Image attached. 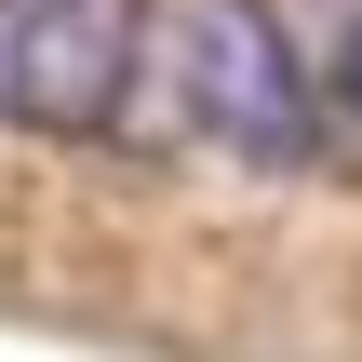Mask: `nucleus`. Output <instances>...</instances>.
Instances as JSON below:
<instances>
[{
	"mask_svg": "<svg viewBox=\"0 0 362 362\" xmlns=\"http://www.w3.org/2000/svg\"><path fill=\"white\" fill-rule=\"evenodd\" d=\"M296 54H309L322 161H362V0H309V13H296Z\"/></svg>",
	"mask_w": 362,
	"mask_h": 362,
	"instance_id": "obj_3",
	"label": "nucleus"
},
{
	"mask_svg": "<svg viewBox=\"0 0 362 362\" xmlns=\"http://www.w3.org/2000/svg\"><path fill=\"white\" fill-rule=\"evenodd\" d=\"M121 148L175 161L215 148L242 175H309L322 161V107H309V54L282 0H148L134 27V81H121Z\"/></svg>",
	"mask_w": 362,
	"mask_h": 362,
	"instance_id": "obj_1",
	"label": "nucleus"
},
{
	"mask_svg": "<svg viewBox=\"0 0 362 362\" xmlns=\"http://www.w3.org/2000/svg\"><path fill=\"white\" fill-rule=\"evenodd\" d=\"M148 0H0V134H107Z\"/></svg>",
	"mask_w": 362,
	"mask_h": 362,
	"instance_id": "obj_2",
	"label": "nucleus"
}]
</instances>
